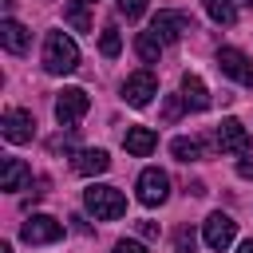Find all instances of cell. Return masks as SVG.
<instances>
[{
	"label": "cell",
	"mask_w": 253,
	"mask_h": 253,
	"mask_svg": "<svg viewBox=\"0 0 253 253\" xmlns=\"http://www.w3.org/2000/svg\"><path fill=\"white\" fill-rule=\"evenodd\" d=\"M79 67V47L67 32H47L43 36V71L47 75H71Z\"/></svg>",
	"instance_id": "obj_1"
},
{
	"label": "cell",
	"mask_w": 253,
	"mask_h": 253,
	"mask_svg": "<svg viewBox=\"0 0 253 253\" xmlns=\"http://www.w3.org/2000/svg\"><path fill=\"white\" fill-rule=\"evenodd\" d=\"M83 206H87V213H95V221H115L126 213V194L107 182H91L83 190Z\"/></svg>",
	"instance_id": "obj_2"
},
{
	"label": "cell",
	"mask_w": 253,
	"mask_h": 253,
	"mask_svg": "<svg viewBox=\"0 0 253 253\" xmlns=\"http://www.w3.org/2000/svg\"><path fill=\"white\" fill-rule=\"evenodd\" d=\"M87 111H91V99H87L83 87H63V91L55 95V123H59L63 130H75V126L87 119Z\"/></svg>",
	"instance_id": "obj_3"
},
{
	"label": "cell",
	"mask_w": 253,
	"mask_h": 253,
	"mask_svg": "<svg viewBox=\"0 0 253 253\" xmlns=\"http://www.w3.org/2000/svg\"><path fill=\"white\" fill-rule=\"evenodd\" d=\"M233 237H237V221L229 217V213H210L206 221H202V241L213 249V253H225L229 245H233Z\"/></svg>",
	"instance_id": "obj_4"
},
{
	"label": "cell",
	"mask_w": 253,
	"mask_h": 253,
	"mask_svg": "<svg viewBox=\"0 0 253 253\" xmlns=\"http://www.w3.org/2000/svg\"><path fill=\"white\" fill-rule=\"evenodd\" d=\"M20 237L28 245H51L63 237V221H55L51 213H32L24 225H20Z\"/></svg>",
	"instance_id": "obj_5"
},
{
	"label": "cell",
	"mask_w": 253,
	"mask_h": 253,
	"mask_svg": "<svg viewBox=\"0 0 253 253\" xmlns=\"http://www.w3.org/2000/svg\"><path fill=\"white\" fill-rule=\"evenodd\" d=\"M217 71L241 87H253V59L241 47H217Z\"/></svg>",
	"instance_id": "obj_6"
},
{
	"label": "cell",
	"mask_w": 253,
	"mask_h": 253,
	"mask_svg": "<svg viewBox=\"0 0 253 253\" xmlns=\"http://www.w3.org/2000/svg\"><path fill=\"white\" fill-rule=\"evenodd\" d=\"M154 95H158L154 71H134V75L123 79V103H126V107H150Z\"/></svg>",
	"instance_id": "obj_7"
},
{
	"label": "cell",
	"mask_w": 253,
	"mask_h": 253,
	"mask_svg": "<svg viewBox=\"0 0 253 253\" xmlns=\"http://www.w3.org/2000/svg\"><path fill=\"white\" fill-rule=\"evenodd\" d=\"M186 32H194V20L186 16V12H158L154 20H150V36H158L162 43H174V40H182Z\"/></svg>",
	"instance_id": "obj_8"
},
{
	"label": "cell",
	"mask_w": 253,
	"mask_h": 253,
	"mask_svg": "<svg viewBox=\"0 0 253 253\" xmlns=\"http://www.w3.org/2000/svg\"><path fill=\"white\" fill-rule=\"evenodd\" d=\"M0 134H4L8 142H32V134H36V119H32V111H24V107H8V111L0 115Z\"/></svg>",
	"instance_id": "obj_9"
},
{
	"label": "cell",
	"mask_w": 253,
	"mask_h": 253,
	"mask_svg": "<svg viewBox=\"0 0 253 253\" xmlns=\"http://www.w3.org/2000/svg\"><path fill=\"white\" fill-rule=\"evenodd\" d=\"M213 142H217L221 154H237V158L249 154V130L237 119H221V126L213 130Z\"/></svg>",
	"instance_id": "obj_10"
},
{
	"label": "cell",
	"mask_w": 253,
	"mask_h": 253,
	"mask_svg": "<svg viewBox=\"0 0 253 253\" xmlns=\"http://www.w3.org/2000/svg\"><path fill=\"white\" fill-rule=\"evenodd\" d=\"M166 198H170V178H166V170L146 166V170L138 174V202H142V206H162Z\"/></svg>",
	"instance_id": "obj_11"
},
{
	"label": "cell",
	"mask_w": 253,
	"mask_h": 253,
	"mask_svg": "<svg viewBox=\"0 0 253 253\" xmlns=\"http://www.w3.org/2000/svg\"><path fill=\"white\" fill-rule=\"evenodd\" d=\"M28 186H32V166H28L24 158H4V162H0V190L20 194V190H28Z\"/></svg>",
	"instance_id": "obj_12"
},
{
	"label": "cell",
	"mask_w": 253,
	"mask_h": 253,
	"mask_svg": "<svg viewBox=\"0 0 253 253\" xmlns=\"http://www.w3.org/2000/svg\"><path fill=\"white\" fill-rule=\"evenodd\" d=\"M71 166H75V174H83V178H95V174H107V166H111V154H107V150H99V146H91V150H75Z\"/></svg>",
	"instance_id": "obj_13"
},
{
	"label": "cell",
	"mask_w": 253,
	"mask_h": 253,
	"mask_svg": "<svg viewBox=\"0 0 253 253\" xmlns=\"http://www.w3.org/2000/svg\"><path fill=\"white\" fill-rule=\"evenodd\" d=\"M0 43H4V51H12V55H24L28 51V43H32V32L20 24V20H4L0 24Z\"/></svg>",
	"instance_id": "obj_14"
},
{
	"label": "cell",
	"mask_w": 253,
	"mask_h": 253,
	"mask_svg": "<svg viewBox=\"0 0 253 253\" xmlns=\"http://www.w3.org/2000/svg\"><path fill=\"white\" fill-rule=\"evenodd\" d=\"M123 146H126V154H134V158H146V154H154V146H158V134H154L150 126H126V134H123Z\"/></svg>",
	"instance_id": "obj_15"
},
{
	"label": "cell",
	"mask_w": 253,
	"mask_h": 253,
	"mask_svg": "<svg viewBox=\"0 0 253 253\" xmlns=\"http://www.w3.org/2000/svg\"><path fill=\"white\" fill-rule=\"evenodd\" d=\"M182 103H186V111H206L210 107V91H206L202 75H194V71L182 75Z\"/></svg>",
	"instance_id": "obj_16"
},
{
	"label": "cell",
	"mask_w": 253,
	"mask_h": 253,
	"mask_svg": "<svg viewBox=\"0 0 253 253\" xmlns=\"http://www.w3.org/2000/svg\"><path fill=\"white\" fill-rule=\"evenodd\" d=\"M170 154H174L178 162H198V158L206 154V142H202V138H186V134H182V138H174V142H170Z\"/></svg>",
	"instance_id": "obj_17"
},
{
	"label": "cell",
	"mask_w": 253,
	"mask_h": 253,
	"mask_svg": "<svg viewBox=\"0 0 253 253\" xmlns=\"http://www.w3.org/2000/svg\"><path fill=\"white\" fill-rule=\"evenodd\" d=\"M162 47H166V43H162L158 36H150V32H138V36H134V51H138L142 63H158Z\"/></svg>",
	"instance_id": "obj_18"
},
{
	"label": "cell",
	"mask_w": 253,
	"mask_h": 253,
	"mask_svg": "<svg viewBox=\"0 0 253 253\" xmlns=\"http://www.w3.org/2000/svg\"><path fill=\"white\" fill-rule=\"evenodd\" d=\"M206 16H210L213 24H221V28H229V24L237 20V4H233V0H206Z\"/></svg>",
	"instance_id": "obj_19"
},
{
	"label": "cell",
	"mask_w": 253,
	"mask_h": 253,
	"mask_svg": "<svg viewBox=\"0 0 253 253\" xmlns=\"http://www.w3.org/2000/svg\"><path fill=\"white\" fill-rule=\"evenodd\" d=\"M63 20H67L75 32H91V12H87L83 0H71V4L63 8Z\"/></svg>",
	"instance_id": "obj_20"
},
{
	"label": "cell",
	"mask_w": 253,
	"mask_h": 253,
	"mask_svg": "<svg viewBox=\"0 0 253 253\" xmlns=\"http://www.w3.org/2000/svg\"><path fill=\"white\" fill-rule=\"evenodd\" d=\"M99 51H103L107 59H115V55L123 51V36H119V28H115V24H107V28H103V36H99Z\"/></svg>",
	"instance_id": "obj_21"
},
{
	"label": "cell",
	"mask_w": 253,
	"mask_h": 253,
	"mask_svg": "<svg viewBox=\"0 0 253 253\" xmlns=\"http://www.w3.org/2000/svg\"><path fill=\"white\" fill-rule=\"evenodd\" d=\"M115 8H119V16H126V20H142V16H146V0H115Z\"/></svg>",
	"instance_id": "obj_22"
},
{
	"label": "cell",
	"mask_w": 253,
	"mask_h": 253,
	"mask_svg": "<svg viewBox=\"0 0 253 253\" xmlns=\"http://www.w3.org/2000/svg\"><path fill=\"white\" fill-rule=\"evenodd\" d=\"M174 245H178V253H194V245H198L194 229H178V233H174Z\"/></svg>",
	"instance_id": "obj_23"
},
{
	"label": "cell",
	"mask_w": 253,
	"mask_h": 253,
	"mask_svg": "<svg viewBox=\"0 0 253 253\" xmlns=\"http://www.w3.org/2000/svg\"><path fill=\"white\" fill-rule=\"evenodd\" d=\"M115 253H146V245H138V241L123 237V241H115Z\"/></svg>",
	"instance_id": "obj_24"
},
{
	"label": "cell",
	"mask_w": 253,
	"mask_h": 253,
	"mask_svg": "<svg viewBox=\"0 0 253 253\" xmlns=\"http://www.w3.org/2000/svg\"><path fill=\"white\" fill-rule=\"evenodd\" d=\"M182 107H186V103H182V95H178V99H166V119L174 123V119L182 115Z\"/></svg>",
	"instance_id": "obj_25"
},
{
	"label": "cell",
	"mask_w": 253,
	"mask_h": 253,
	"mask_svg": "<svg viewBox=\"0 0 253 253\" xmlns=\"http://www.w3.org/2000/svg\"><path fill=\"white\" fill-rule=\"evenodd\" d=\"M237 174L241 178H253V158H237Z\"/></svg>",
	"instance_id": "obj_26"
},
{
	"label": "cell",
	"mask_w": 253,
	"mask_h": 253,
	"mask_svg": "<svg viewBox=\"0 0 253 253\" xmlns=\"http://www.w3.org/2000/svg\"><path fill=\"white\" fill-rule=\"evenodd\" d=\"M138 233H142V237H158V225H154V221H138Z\"/></svg>",
	"instance_id": "obj_27"
},
{
	"label": "cell",
	"mask_w": 253,
	"mask_h": 253,
	"mask_svg": "<svg viewBox=\"0 0 253 253\" xmlns=\"http://www.w3.org/2000/svg\"><path fill=\"white\" fill-rule=\"evenodd\" d=\"M237 253H253V237H249V241H241V245H237Z\"/></svg>",
	"instance_id": "obj_28"
},
{
	"label": "cell",
	"mask_w": 253,
	"mask_h": 253,
	"mask_svg": "<svg viewBox=\"0 0 253 253\" xmlns=\"http://www.w3.org/2000/svg\"><path fill=\"white\" fill-rule=\"evenodd\" d=\"M0 253H12V245H8V241H0Z\"/></svg>",
	"instance_id": "obj_29"
},
{
	"label": "cell",
	"mask_w": 253,
	"mask_h": 253,
	"mask_svg": "<svg viewBox=\"0 0 253 253\" xmlns=\"http://www.w3.org/2000/svg\"><path fill=\"white\" fill-rule=\"evenodd\" d=\"M83 4H95V0H83Z\"/></svg>",
	"instance_id": "obj_30"
}]
</instances>
